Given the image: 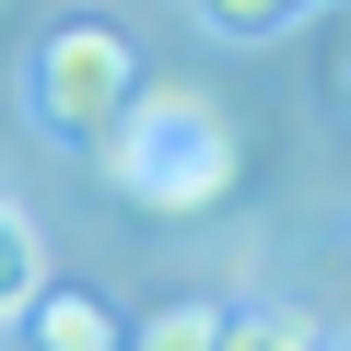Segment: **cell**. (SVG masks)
Returning <instances> with one entry per match:
<instances>
[{
  "mask_svg": "<svg viewBox=\"0 0 351 351\" xmlns=\"http://www.w3.org/2000/svg\"><path fill=\"white\" fill-rule=\"evenodd\" d=\"M24 316H36V351H117V316L94 293H36Z\"/></svg>",
  "mask_w": 351,
  "mask_h": 351,
  "instance_id": "3957f363",
  "label": "cell"
},
{
  "mask_svg": "<svg viewBox=\"0 0 351 351\" xmlns=\"http://www.w3.org/2000/svg\"><path fill=\"white\" fill-rule=\"evenodd\" d=\"M36 293H47V281H36V223L0 199V316H24Z\"/></svg>",
  "mask_w": 351,
  "mask_h": 351,
  "instance_id": "8992f818",
  "label": "cell"
},
{
  "mask_svg": "<svg viewBox=\"0 0 351 351\" xmlns=\"http://www.w3.org/2000/svg\"><path fill=\"white\" fill-rule=\"evenodd\" d=\"M94 152L117 176V199H141L152 223H199V211L234 199V117L199 82H141Z\"/></svg>",
  "mask_w": 351,
  "mask_h": 351,
  "instance_id": "6da1fadb",
  "label": "cell"
},
{
  "mask_svg": "<svg viewBox=\"0 0 351 351\" xmlns=\"http://www.w3.org/2000/svg\"><path fill=\"white\" fill-rule=\"evenodd\" d=\"M293 12H316V0H211V24H223V36H281Z\"/></svg>",
  "mask_w": 351,
  "mask_h": 351,
  "instance_id": "52a82bcc",
  "label": "cell"
},
{
  "mask_svg": "<svg viewBox=\"0 0 351 351\" xmlns=\"http://www.w3.org/2000/svg\"><path fill=\"white\" fill-rule=\"evenodd\" d=\"M211 351H316V316L258 304V316H223V328H211Z\"/></svg>",
  "mask_w": 351,
  "mask_h": 351,
  "instance_id": "5b68a950",
  "label": "cell"
},
{
  "mask_svg": "<svg viewBox=\"0 0 351 351\" xmlns=\"http://www.w3.org/2000/svg\"><path fill=\"white\" fill-rule=\"evenodd\" d=\"M223 304H152L141 328H117V351H211Z\"/></svg>",
  "mask_w": 351,
  "mask_h": 351,
  "instance_id": "277c9868",
  "label": "cell"
},
{
  "mask_svg": "<svg viewBox=\"0 0 351 351\" xmlns=\"http://www.w3.org/2000/svg\"><path fill=\"white\" fill-rule=\"evenodd\" d=\"M24 94H36V117H47L59 141H106V129H117V106L141 94L129 36H106V24H59V36H36Z\"/></svg>",
  "mask_w": 351,
  "mask_h": 351,
  "instance_id": "7a4b0ae2",
  "label": "cell"
}]
</instances>
